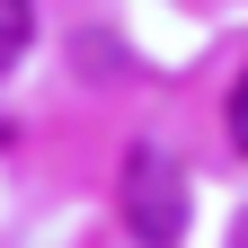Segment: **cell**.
<instances>
[{
	"label": "cell",
	"mask_w": 248,
	"mask_h": 248,
	"mask_svg": "<svg viewBox=\"0 0 248 248\" xmlns=\"http://www.w3.org/2000/svg\"><path fill=\"white\" fill-rule=\"evenodd\" d=\"M27 36H36V0H0V71H18Z\"/></svg>",
	"instance_id": "cell-2"
},
{
	"label": "cell",
	"mask_w": 248,
	"mask_h": 248,
	"mask_svg": "<svg viewBox=\"0 0 248 248\" xmlns=\"http://www.w3.org/2000/svg\"><path fill=\"white\" fill-rule=\"evenodd\" d=\"M231 142H239V160H248V71H239V89H231Z\"/></svg>",
	"instance_id": "cell-3"
},
{
	"label": "cell",
	"mask_w": 248,
	"mask_h": 248,
	"mask_svg": "<svg viewBox=\"0 0 248 248\" xmlns=\"http://www.w3.org/2000/svg\"><path fill=\"white\" fill-rule=\"evenodd\" d=\"M124 231H133L142 248H177V231H186V169L160 142L124 151Z\"/></svg>",
	"instance_id": "cell-1"
}]
</instances>
